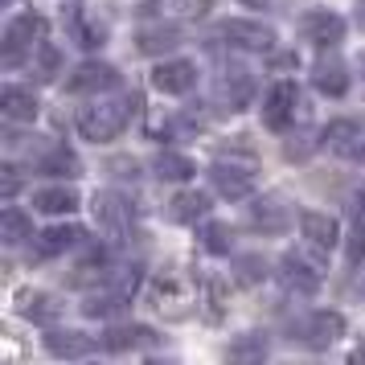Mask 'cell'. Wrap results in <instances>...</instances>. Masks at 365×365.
Wrapping results in <instances>:
<instances>
[{"label": "cell", "mask_w": 365, "mask_h": 365, "mask_svg": "<svg viewBox=\"0 0 365 365\" xmlns=\"http://www.w3.org/2000/svg\"><path fill=\"white\" fill-rule=\"evenodd\" d=\"M37 34H46V21L34 17V13H25V17L13 21V25H9V34H4V62H9V66H17L21 50H25V46H34Z\"/></svg>", "instance_id": "7a4b0ae2"}, {"label": "cell", "mask_w": 365, "mask_h": 365, "mask_svg": "<svg viewBox=\"0 0 365 365\" xmlns=\"http://www.w3.org/2000/svg\"><path fill=\"white\" fill-rule=\"evenodd\" d=\"M37 168H41L46 177H78V156H74V152H66V148H53Z\"/></svg>", "instance_id": "7402d4cb"}, {"label": "cell", "mask_w": 365, "mask_h": 365, "mask_svg": "<svg viewBox=\"0 0 365 365\" xmlns=\"http://www.w3.org/2000/svg\"><path fill=\"white\" fill-rule=\"evenodd\" d=\"M279 279L287 283L292 292H304V296L320 287V275H316L312 267H304V259H296V255H287V259L279 263Z\"/></svg>", "instance_id": "7c38bea8"}, {"label": "cell", "mask_w": 365, "mask_h": 365, "mask_svg": "<svg viewBox=\"0 0 365 365\" xmlns=\"http://www.w3.org/2000/svg\"><path fill=\"white\" fill-rule=\"evenodd\" d=\"M304 34L316 46H336L345 37V21L336 17V13H312V17L304 21Z\"/></svg>", "instance_id": "30bf717a"}, {"label": "cell", "mask_w": 365, "mask_h": 365, "mask_svg": "<svg viewBox=\"0 0 365 365\" xmlns=\"http://www.w3.org/2000/svg\"><path fill=\"white\" fill-rule=\"evenodd\" d=\"M247 4H259V0H247Z\"/></svg>", "instance_id": "f35d334b"}, {"label": "cell", "mask_w": 365, "mask_h": 365, "mask_svg": "<svg viewBox=\"0 0 365 365\" xmlns=\"http://www.w3.org/2000/svg\"><path fill=\"white\" fill-rule=\"evenodd\" d=\"M299 230H304V238H308L312 247H320V250L336 247V222H332L329 214L304 210V214H299Z\"/></svg>", "instance_id": "8992f818"}, {"label": "cell", "mask_w": 365, "mask_h": 365, "mask_svg": "<svg viewBox=\"0 0 365 365\" xmlns=\"http://www.w3.org/2000/svg\"><path fill=\"white\" fill-rule=\"evenodd\" d=\"M135 107H140V99H128V103H103V107H86L83 115H78V132L86 135V140H95V144H103V140H115L119 132H123V123H128V115H132Z\"/></svg>", "instance_id": "6da1fadb"}, {"label": "cell", "mask_w": 365, "mask_h": 365, "mask_svg": "<svg viewBox=\"0 0 365 365\" xmlns=\"http://www.w3.org/2000/svg\"><path fill=\"white\" fill-rule=\"evenodd\" d=\"M156 177L160 181H185V177H193V160H185L177 152H160L156 156Z\"/></svg>", "instance_id": "ffe728a7"}, {"label": "cell", "mask_w": 365, "mask_h": 365, "mask_svg": "<svg viewBox=\"0 0 365 365\" xmlns=\"http://www.w3.org/2000/svg\"><path fill=\"white\" fill-rule=\"evenodd\" d=\"M296 99H299V91L296 83H275V91H271V99H267V128H287V119L296 115Z\"/></svg>", "instance_id": "277c9868"}, {"label": "cell", "mask_w": 365, "mask_h": 365, "mask_svg": "<svg viewBox=\"0 0 365 365\" xmlns=\"http://www.w3.org/2000/svg\"><path fill=\"white\" fill-rule=\"evenodd\" d=\"M0 107H4V115L17 119V123H25V119L37 115V99H34V91H25V86H4Z\"/></svg>", "instance_id": "4fadbf2b"}, {"label": "cell", "mask_w": 365, "mask_h": 365, "mask_svg": "<svg viewBox=\"0 0 365 365\" xmlns=\"http://www.w3.org/2000/svg\"><path fill=\"white\" fill-rule=\"evenodd\" d=\"M230 357H238V361H242V357H267V341H263V336H255V341H242V345H234V349H230Z\"/></svg>", "instance_id": "836d02e7"}, {"label": "cell", "mask_w": 365, "mask_h": 365, "mask_svg": "<svg viewBox=\"0 0 365 365\" xmlns=\"http://www.w3.org/2000/svg\"><path fill=\"white\" fill-rule=\"evenodd\" d=\"M267 275V263L259 255H247V259H238V279L242 283H259Z\"/></svg>", "instance_id": "1f68e13d"}, {"label": "cell", "mask_w": 365, "mask_h": 365, "mask_svg": "<svg viewBox=\"0 0 365 365\" xmlns=\"http://www.w3.org/2000/svg\"><path fill=\"white\" fill-rule=\"evenodd\" d=\"M70 34L78 37V46H86V50H95V46H103V37H107V29L103 25H86L83 13H70Z\"/></svg>", "instance_id": "83f0119b"}, {"label": "cell", "mask_w": 365, "mask_h": 365, "mask_svg": "<svg viewBox=\"0 0 365 365\" xmlns=\"http://www.w3.org/2000/svg\"><path fill=\"white\" fill-rule=\"evenodd\" d=\"M255 226H263V230H283V226H287V210H283L279 201H259V205H255Z\"/></svg>", "instance_id": "4316f807"}, {"label": "cell", "mask_w": 365, "mask_h": 365, "mask_svg": "<svg viewBox=\"0 0 365 365\" xmlns=\"http://www.w3.org/2000/svg\"><path fill=\"white\" fill-rule=\"evenodd\" d=\"M361 255H365V230H361V226H357V230H353V242H349V259L357 263Z\"/></svg>", "instance_id": "e575fe53"}, {"label": "cell", "mask_w": 365, "mask_h": 365, "mask_svg": "<svg viewBox=\"0 0 365 365\" xmlns=\"http://www.w3.org/2000/svg\"><path fill=\"white\" fill-rule=\"evenodd\" d=\"M21 189V181H17V168H4V197H13Z\"/></svg>", "instance_id": "d590c367"}, {"label": "cell", "mask_w": 365, "mask_h": 365, "mask_svg": "<svg viewBox=\"0 0 365 365\" xmlns=\"http://www.w3.org/2000/svg\"><path fill=\"white\" fill-rule=\"evenodd\" d=\"M353 361H365V345L357 349V353H353Z\"/></svg>", "instance_id": "8d00e7d4"}, {"label": "cell", "mask_w": 365, "mask_h": 365, "mask_svg": "<svg viewBox=\"0 0 365 365\" xmlns=\"http://www.w3.org/2000/svg\"><path fill=\"white\" fill-rule=\"evenodd\" d=\"M222 34L230 37L234 46H242V50H267L275 37L267 25H255V21H226V29Z\"/></svg>", "instance_id": "ba28073f"}, {"label": "cell", "mask_w": 365, "mask_h": 365, "mask_svg": "<svg viewBox=\"0 0 365 365\" xmlns=\"http://www.w3.org/2000/svg\"><path fill=\"white\" fill-rule=\"evenodd\" d=\"M357 21H361V29H365V4H361V9H357Z\"/></svg>", "instance_id": "74e56055"}, {"label": "cell", "mask_w": 365, "mask_h": 365, "mask_svg": "<svg viewBox=\"0 0 365 365\" xmlns=\"http://www.w3.org/2000/svg\"><path fill=\"white\" fill-rule=\"evenodd\" d=\"M316 86H320L324 95H332V99H341L349 91L345 66H341V62H320V66H316Z\"/></svg>", "instance_id": "2e32d148"}, {"label": "cell", "mask_w": 365, "mask_h": 365, "mask_svg": "<svg viewBox=\"0 0 365 365\" xmlns=\"http://www.w3.org/2000/svg\"><path fill=\"white\" fill-rule=\"evenodd\" d=\"M341 332H345V316H341V312H316L312 320H308L304 336H308L316 349H324V345H332Z\"/></svg>", "instance_id": "8fae6325"}, {"label": "cell", "mask_w": 365, "mask_h": 365, "mask_svg": "<svg viewBox=\"0 0 365 365\" xmlns=\"http://www.w3.org/2000/svg\"><path fill=\"white\" fill-rule=\"evenodd\" d=\"M34 210H41V214H70V210H78V193L74 189H37Z\"/></svg>", "instance_id": "5bb4252c"}, {"label": "cell", "mask_w": 365, "mask_h": 365, "mask_svg": "<svg viewBox=\"0 0 365 365\" xmlns=\"http://www.w3.org/2000/svg\"><path fill=\"white\" fill-rule=\"evenodd\" d=\"M177 41H181V29H173V25H156V29H144V34H140V50L144 53H168Z\"/></svg>", "instance_id": "ac0fdd59"}, {"label": "cell", "mask_w": 365, "mask_h": 365, "mask_svg": "<svg viewBox=\"0 0 365 365\" xmlns=\"http://www.w3.org/2000/svg\"><path fill=\"white\" fill-rule=\"evenodd\" d=\"M21 312L29 316V320H37V324H50V320H58V312H62V308L53 304V296H41V292H37V296L21 299Z\"/></svg>", "instance_id": "603a6c76"}, {"label": "cell", "mask_w": 365, "mask_h": 365, "mask_svg": "<svg viewBox=\"0 0 365 365\" xmlns=\"http://www.w3.org/2000/svg\"><path fill=\"white\" fill-rule=\"evenodd\" d=\"M83 238H86V234L78 230V226H53V230H46L34 242V250H37V259H53V255H62V250L78 247Z\"/></svg>", "instance_id": "52a82bcc"}, {"label": "cell", "mask_w": 365, "mask_h": 365, "mask_svg": "<svg viewBox=\"0 0 365 365\" xmlns=\"http://www.w3.org/2000/svg\"><path fill=\"white\" fill-rule=\"evenodd\" d=\"M152 83H156V91H165V95H185V91H193V83H197V70H193V62H165V66H156Z\"/></svg>", "instance_id": "3957f363"}, {"label": "cell", "mask_w": 365, "mask_h": 365, "mask_svg": "<svg viewBox=\"0 0 365 365\" xmlns=\"http://www.w3.org/2000/svg\"><path fill=\"white\" fill-rule=\"evenodd\" d=\"M152 341H156L152 329H111L107 336H103V349L123 353V349H140V345H152Z\"/></svg>", "instance_id": "e0dca14e"}, {"label": "cell", "mask_w": 365, "mask_h": 365, "mask_svg": "<svg viewBox=\"0 0 365 365\" xmlns=\"http://www.w3.org/2000/svg\"><path fill=\"white\" fill-rule=\"evenodd\" d=\"M0 230H4V242H25V238H34V222L21 210H4L0 214Z\"/></svg>", "instance_id": "cb8c5ba5"}, {"label": "cell", "mask_w": 365, "mask_h": 365, "mask_svg": "<svg viewBox=\"0 0 365 365\" xmlns=\"http://www.w3.org/2000/svg\"><path fill=\"white\" fill-rule=\"evenodd\" d=\"M58 66H62L58 50H53V46H37V53H34V70H37V78H46V83H50L53 74H58Z\"/></svg>", "instance_id": "f1b7e54d"}, {"label": "cell", "mask_w": 365, "mask_h": 365, "mask_svg": "<svg viewBox=\"0 0 365 365\" xmlns=\"http://www.w3.org/2000/svg\"><path fill=\"white\" fill-rule=\"evenodd\" d=\"M250 91H255L250 74H230V78L222 83V99H230V111H242L247 99H250Z\"/></svg>", "instance_id": "d4e9b609"}, {"label": "cell", "mask_w": 365, "mask_h": 365, "mask_svg": "<svg viewBox=\"0 0 365 365\" xmlns=\"http://www.w3.org/2000/svg\"><path fill=\"white\" fill-rule=\"evenodd\" d=\"M214 185H217V193L222 197H247L250 193V177L247 173H238V168H226V165H214Z\"/></svg>", "instance_id": "9a60e30c"}, {"label": "cell", "mask_w": 365, "mask_h": 365, "mask_svg": "<svg viewBox=\"0 0 365 365\" xmlns=\"http://www.w3.org/2000/svg\"><path fill=\"white\" fill-rule=\"evenodd\" d=\"M86 349H91V341L83 332H53L50 336V353H58V357H83Z\"/></svg>", "instance_id": "484cf974"}, {"label": "cell", "mask_w": 365, "mask_h": 365, "mask_svg": "<svg viewBox=\"0 0 365 365\" xmlns=\"http://www.w3.org/2000/svg\"><path fill=\"white\" fill-rule=\"evenodd\" d=\"M173 13H185V17H201V13H210V0H165Z\"/></svg>", "instance_id": "d6a6232c"}, {"label": "cell", "mask_w": 365, "mask_h": 365, "mask_svg": "<svg viewBox=\"0 0 365 365\" xmlns=\"http://www.w3.org/2000/svg\"><path fill=\"white\" fill-rule=\"evenodd\" d=\"M95 217H99L103 230H128L132 226V205L119 197V193H99L95 197Z\"/></svg>", "instance_id": "5b68a950"}, {"label": "cell", "mask_w": 365, "mask_h": 365, "mask_svg": "<svg viewBox=\"0 0 365 365\" xmlns=\"http://www.w3.org/2000/svg\"><path fill=\"white\" fill-rule=\"evenodd\" d=\"M119 83V74H115V66H103V62H86L74 78H70V91L74 95H83V91H107V86H115Z\"/></svg>", "instance_id": "9c48e42d"}, {"label": "cell", "mask_w": 365, "mask_h": 365, "mask_svg": "<svg viewBox=\"0 0 365 365\" xmlns=\"http://www.w3.org/2000/svg\"><path fill=\"white\" fill-rule=\"evenodd\" d=\"M123 292H115V296H91V304H86V316H119L123 312Z\"/></svg>", "instance_id": "4dcf8cb0"}, {"label": "cell", "mask_w": 365, "mask_h": 365, "mask_svg": "<svg viewBox=\"0 0 365 365\" xmlns=\"http://www.w3.org/2000/svg\"><path fill=\"white\" fill-rule=\"evenodd\" d=\"M324 140H329V148H336V152H353L357 148L353 140H361V128H357L353 119H336V123H329Z\"/></svg>", "instance_id": "d6986e66"}, {"label": "cell", "mask_w": 365, "mask_h": 365, "mask_svg": "<svg viewBox=\"0 0 365 365\" xmlns=\"http://www.w3.org/2000/svg\"><path fill=\"white\" fill-rule=\"evenodd\" d=\"M205 250H214V255H230V247H234V234H230V226H205Z\"/></svg>", "instance_id": "f546056e"}, {"label": "cell", "mask_w": 365, "mask_h": 365, "mask_svg": "<svg viewBox=\"0 0 365 365\" xmlns=\"http://www.w3.org/2000/svg\"><path fill=\"white\" fill-rule=\"evenodd\" d=\"M205 214H210V197L205 193H181V197L173 201V217L177 222H197Z\"/></svg>", "instance_id": "44dd1931"}]
</instances>
